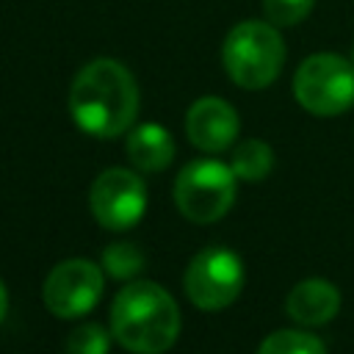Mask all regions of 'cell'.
I'll use <instances>...</instances> for the list:
<instances>
[{"label":"cell","mask_w":354,"mask_h":354,"mask_svg":"<svg viewBox=\"0 0 354 354\" xmlns=\"http://www.w3.org/2000/svg\"><path fill=\"white\" fill-rule=\"evenodd\" d=\"M69 113L75 124L97 138H116L133 127L138 86L130 69L113 58L88 61L72 80Z\"/></svg>","instance_id":"cell-1"},{"label":"cell","mask_w":354,"mask_h":354,"mask_svg":"<svg viewBox=\"0 0 354 354\" xmlns=\"http://www.w3.org/2000/svg\"><path fill=\"white\" fill-rule=\"evenodd\" d=\"M111 332L133 354H163L180 335V310L160 285L130 282L113 299Z\"/></svg>","instance_id":"cell-2"},{"label":"cell","mask_w":354,"mask_h":354,"mask_svg":"<svg viewBox=\"0 0 354 354\" xmlns=\"http://www.w3.org/2000/svg\"><path fill=\"white\" fill-rule=\"evenodd\" d=\"M224 69L241 88H266L277 80L285 64V41L277 25L246 19L238 22L224 39Z\"/></svg>","instance_id":"cell-3"},{"label":"cell","mask_w":354,"mask_h":354,"mask_svg":"<svg viewBox=\"0 0 354 354\" xmlns=\"http://www.w3.org/2000/svg\"><path fill=\"white\" fill-rule=\"evenodd\" d=\"M293 97L315 116H337L354 105V61L337 53H315L293 75Z\"/></svg>","instance_id":"cell-4"},{"label":"cell","mask_w":354,"mask_h":354,"mask_svg":"<svg viewBox=\"0 0 354 354\" xmlns=\"http://www.w3.org/2000/svg\"><path fill=\"white\" fill-rule=\"evenodd\" d=\"M174 202L188 221H218L235 202V171L221 160H194L174 183Z\"/></svg>","instance_id":"cell-5"},{"label":"cell","mask_w":354,"mask_h":354,"mask_svg":"<svg viewBox=\"0 0 354 354\" xmlns=\"http://www.w3.org/2000/svg\"><path fill=\"white\" fill-rule=\"evenodd\" d=\"M243 263L227 246L202 249L185 268V293L188 299L207 313L230 307L243 288Z\"/></svg>","instance_id":"cell-6"},{"label":"cell","mask_w":354,"mask_h":354,"mask_svg":"<svg viewBox=\"0 0 354 354\" xmlns=\"http://www.w3.org/2000/svg\"><path fill=\"white\" fill-rule=\"evenodd\" d=\"M91 213L105 230H130L147 210V185L136 171L105 169L88 194Z\"/></svg>","instance_id":"cell-7"},{"label":"cell","mask_w":354,"mask_h":354,"mask_svg":"<svg viewBox=\"0 0 354 354\" xmlns=\"http://www.w3.org/2000/svg\"><path fill=\"white\" fill-rule=\"evenodd\" d=\"M44 304L58 318H77L94 310L102 296V268L86 257L58 263L44 279Z\"/></svg>","instance_id":"cell-8"},{"label":"cell","mask_w":354,"mask_h":354,"mask_svg":"<svg viewBox=\"0 0 354 354\" xmlns=\"http://www.w3.org/2000/svg\"><path fill=\"white\" fill-rule=\"evenodd\" d=\"M185 136L202 152H224L238 138V113L221 97H202L185 113Z\"/></svg>","instance_id":"cell-9"},{"label":"cell","mask_w":354,"mask_h":354,"mask_svg":"<svg viewBox=\"0 0 354 354\" xmlns=\"http://www.w3.org/2000/svg\"><path fill=\"white\" fill-rule=\"evenodd\" d=\"M340 310V290L321 277L293 285L288 293V315L304 326H321L332 321Z\"/></svg>","instance_id":"cell-10"},{"label":"cell","mask_w":354,"mask_h":354,"mask_svg":"<svg viewBox=\"0 0 354 354\" xmlns=\"http://www.w3.org/2000/svg\"><path fill=\"white\" fill-rule=\"evenodd\" d=\"M127 158L141 171H160L174 158V141L166 127L155 122H144L127 136Z\"/></svg>","instance_id":"cell-11"},{"label":"cell","mask_w":354,"mask_h":354,"mask_svg":"<svg viewBox=\"0 0 354 354\" xmlns=\"http://www.w3.org/2000/svg\"><path fill=\"white\" fill-rule=\"evenodd\" d=\"M232 171L238 180L246 183H260L268 177L271 166H274V152L266 141L260 138H246L232 149Z\"/></svg>","instance_id":"cell-12"},{"label":"cell","mask_w":354,"mask_h":354,"mask_svg":"<svg viewBox=\"0 0 354 354\" xmlns=\"http://www.w3.org/2000/svg\"><path fill=\"white\" fill-rule=\"evenodd\" d=\"M257 354H326L324 343L310 335V332H299V329H279L271 332L263 343Z\"/></svg>","instance_id":"cell-13"},{"label":"cell","mask_w":354,"mask_h":354,"mask_svg":"<svg viewBox=\"0 0 354 354\" xmlns=\"http://www.w3.org/2000/svg\"><path fill=\"white\" fill-rule=\"evenodd\" d=\"M102 268L113 279H133L144 268V252L136 243H130V241L108 243L102 249Z\"/></svg>","instance_id":"cell-14"},{"label":"cell","mask_w":354,"mask_h":354,"mask_svg":"<svg viewBox=\"0 0 354 354\" xmlns=\"http://www.w3.org/2000/svg\"><path fill=\"white\" fill-rule=\"evenodd\" d=\"M111 337L100 324H83L66 337V354H108Z\"/></svg>","instance_id":"cell-15"},{"label":"cell","mask_w":354,"mask_h":354,"mask_svg":"<svg viewBox=\"0 0 354 354\" xmlns=\"http://www.w3.org/2000/svg\"><path fill=\"white\" fill-rule=\"evenodd\" d=\"M313 6H315V0H263L266 19L277 28L299 25L301 19H307Z\"/></svg>","instance_id":"cell-16"},{"label":"cell","mask_w":354,"mask_h":354,"mask_svg":"<svg viewBox=\"0 0 354 354\" xmlns=\"http://www.w3.org/2000/svg\"><path fill=\"white\" fill-rule=\"evenodd\" d=\"M6 310H8V293H6V285H3V279H0V321H3Z\"/></svg>","instance_id":"cell-17"},{"label":"cell","mask_w":354,"mask_h":354,"mask_svg":"<svg viewBox=\"0 0 354 354\" xmlns=\"http://www.w3.org/2000/svg\"><path fill=\"white\" fill-rule=\"evenodd\" d=\"M351 61H354V50H351Z\"/></svg>","instance_id":"cell-18"}]
</instances>
